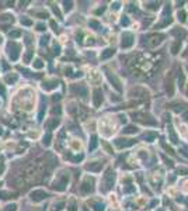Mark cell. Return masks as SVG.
I'll list each match as a JSON object with an SVG mask.
<instances>
[{"label":"cell","instance_id":"cell-2","mask_svg":"<svg viewBox=\"0 0 188 211\" xmlns=\"http://www.w3.org/2000/svg\"><path fill=\"white\" fill-rule=\"evenodd\" d=\"M135 42V37L132 35L131 33H124L122 34V40H121V47L124 49H127V48H131L134 45Z\"/></svg>","mask_w":188,"mask_h":211},{"label":"cell","instance_id":"cell-9","mask_svg":"<svg viewBox=\"0 0 188 211\" xmlns=\"http://www.w3.org/2000/svg\"><path fill=\"white\" fill-rule=\"evenodd\" d=\"M68 211H76V201L70 200L68 203Z\"/></svg>","mask_w":188,"mask_h":211},{"label":"cell","instance_id":"cell-6","mask_svg":"<svg viewBox=\"0 0 188 211\" xmlns=\"http://www.w3.org/2000/svg\"><path fill=\"white\" fill-rule=\"evenodd\" d=\"M129 141V139H124V138H117L115 141H114V144H115L117 148H120V149H122V148H127V146H131V145H134V141H131V142H127Z\"/></svg>","mask_w":188,"mask_h":211},{"label":"cell","instance_id":"cell-5","mask_svg":"<svg viewBox=\"0 0 188 211\" xmlns=\"http://www.w3.org/2000/svg\"><path fill=\"white\" fill-rule=\"evenodd\" d=\"M91 190H93V183H90L89 179L83 180V183H82V186H80V191H82L83 194H89Z\"/></svg>","mask_w":188,"mask_h":211},{"label":"cell","instance_id":"cell-11","mask_svg":"<svg viewBox=\"0 0 188 211\" xmlns=\"http://www.w3.org/2000/svg\"><path fill=\"white\" fill-rule=\"evenodd\" d=\"M42 66H44V62L41 61V59H37L35 63H34V68H37V69H41Z\"/></svg>","mask_w":188,"mask_h":211},{"label":"cell","instance_id":"cell-3","mask_svg":"<svg viewBox=\"0 0 188 211\" xmlns=\"http://www.w3.org/2000/svg\"><path fill=\"white\" fill-rule=\"evenodd\" d=\"M30 196H31V200H34V201H42L44 198H47L48 197V194H47L45 190L37 189V190H34V191H31Z\"/></svg>","mask_w":188,"mask_h":211},{"label":"cell","instance_id":"cell-12","mask_svg":"<svg viewBox=\"0 0 188 211\" xmlns=\"http://www.w3.org/2000/svg\"><path fill=\"white\" fill-rule=\"evenodd\" d=\"M125 132H138L136 127H127L125 128Z\"/></svg>","mask_w":188,"mask_h":211},{"label":"cell","instance_id":"cell-1","mask_svg":"<svg viewBox=\"0 0 188 211\" xmlns=\"http://www.w3.org/2000/svg\"><path fill=\"white\" fill-rule=\"evenodd\" d=\"M68 184H69V175H66V173L56 175V180L54 183V189H56L58 191H63V190H66Z\"/></svg>","mask_w":188,"mask_h":211},{"label":"cell","instance_id":"cell-10","mask_svg":"<svg viewBox=\"0 0 188 211\" xmlns=\"http://www.w3.org/2000/svg\"><path fill=\"white\" fill-rule=\"evenodd\" d=\"M111 55H114V49H110L108 48V49H105V52L101 55V58L105 59V58H108V56H111Z\"/></svg>","mask_w":188,"mask_h":211},{"label":"cell","instance_id":"cell-4","mask_svg":"<svg viewBox=\"0 0 188 211\" xmlns=\"http://www.w3.org/2000/svg\"><path fill=\"white\" fill-rule=\"evenodd\" d=\"M103 103V91L100 89H94L93 91V104L94 107H100Z\"/></svg>","mask_w":188,"mask_h":211},{"label":"cell","instance_id":"cell-8","mask_svg":"<svg viewBox=\"0 0 188 211\" xmlns=\"http://www.w3.org/2000/svg\"><path fill=\"white\" fill-rule=\"evenodd\" d=\"M58 124H59V121L56 120V118H51V120L48 121V123L45 124V125H47V128H48V130H55Z\"/></svg>","mask_w":188,"mask_h":211},{"label":"cell","instance_id":"cell-7","mask_svg":"<svg viewBox=\"0 0 188 211\" xmlns=\"http://www.w3.org/2000/svg\"><path fill=\"white\" fill-rule=\"evenodd\" d=\"M135 93H136V96H135V97H145V95H148V90L145 91V89H143V88H135V89H132V90H131L129 95L134 96Z\"/></svg>","mask_w":188,"mask_h":211}]
</instances>
